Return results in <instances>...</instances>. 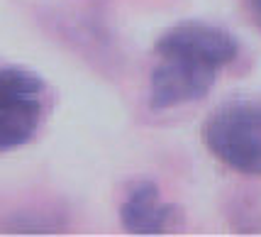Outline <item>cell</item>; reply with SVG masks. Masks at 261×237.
Listing matches in <instances>:
<instances>
[{
    "mask_svg": "<svg viewBox=\"0 0 261 237\" xmlns=\"http://www.w3.org/2000/svg\"><path fill=\"white\" fill-rule=\"evenodd\" d=\"M249 10H251V15H254V20H256L261 27V0H249Z\"/></svg>",
    "mask_w": 261,
    "mask_h": 237,
    "instance_id": "5",
    "label": "cell"
},
{
    "mask_svg": "<svg viewBox=\"0 0 261 237\" xmlns=\"http://www.w3.org/2000/svg\"><path fill=\"white\" fill-rule=\"evenodd\" d=\"M46 110V83L22 66L0 68V149L24 147L39 132Z\"/></svg>",
    "mask_w": 261,
    "mask_h": 237,
    "instance_id": "3",
    "label": "cell"
},
{
    "mask_svg": "<svg viewBox=\"0 0 261 237\" xmlns=\"http://www.w3.org/2000/svg\"><path fill=\"white\" fill-rule=\"evenodd\" d=\"M203 142L225 167L261 176V101H232L205 120Z\"/></svg>",
    "mask_w": 261,
    "mask_h": 237,
    "instance_id": "2",
    "label": "cell"
},
{
    "mask_svg": "<svg viewBox=\"0 0 261 237\" xmlns=\"http://www.w3.org/2000/svg\"><path fill=\"white\" fill-rule=\"evenodd\" d=\"M156 66L149 79V105L169 110L205 98L239 54L237 37L217 25L181 22L154 44Z\"/></svg>",
    "mask_w": 261,
    "mask_h": 237,
    "instance_id": "1",
    "label": "cell"
},
{
    "mask_svg": "<svg viewBox=\"0 0 261 237\" xmlns=\"http://www.w3.org/2000/svg\"><path fill=\"white\" fill-rule=\"evenodd\" d=\"M176 208L161 201V191L151 181H137L129 186L120 205V220L127 232L135 235H161L173 225Z\"/></svg>",
    "mask_w": 261,
    "mask_h": 237,
    "instance_id": "4",
    "label": "cell"
}]
</instances>
